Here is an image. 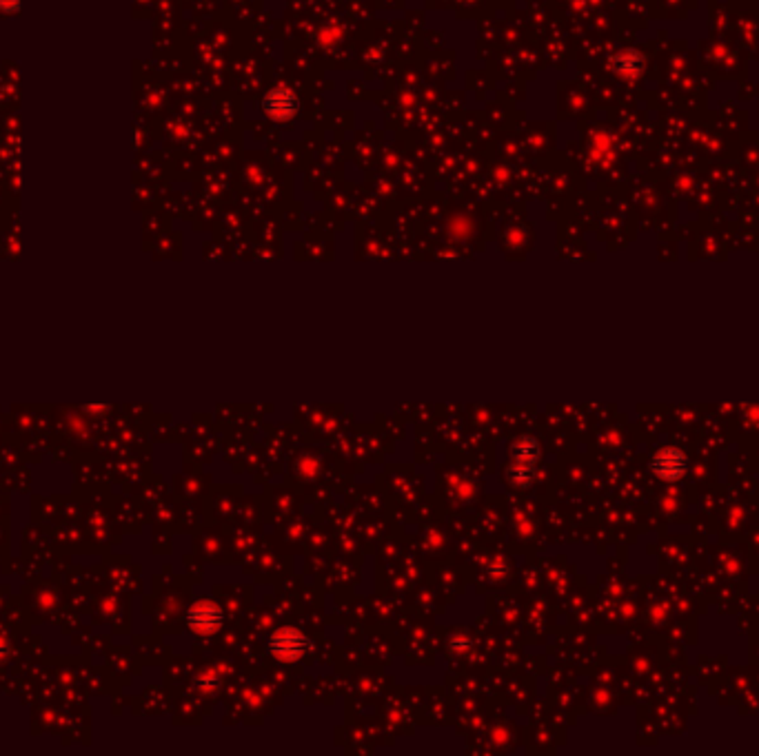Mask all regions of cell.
Here are the masks:
<instances>
[{"mask_svg":"<svg viewBox=\"0 0 759 756\" xmlns=\"http://www.w3.org/2000/svg\"><path fill=\"white\" fill-rule=\"evenodd\" d=\"M262 109L264 113L269 115L271 120H278V122H284V120H291L294 115L298 113L300 109V103L296 98V93L291 89H271L264 100H262Z\"/></svg>","mask_w":759,"mask_h":756,"instance_id":"3957f363","label":"cell"},{"mask_svg":"<svg viewBox=\"0 0 759 756\" xmlns=\"http://www.w3.org/2000/svg\"><path fill=\"white\" fill-rule=\"evenodd\" d=\"M309 639L298 632V630H280L274 636L269 639V652L276 654L280 658H286V661H294V658L302 656L309 648Z\"/></svg>","mask_w":759,"mask_h":756,"instance_id":"277c9868","label":"cell"},{"mask_svg":"<svg viewBox=\"0 0 759 756\" xmlns=\"http://www.w3.org/2000/svg\"><path fill=\"white\" fill-rule=\"evenodd\" d=\"M535 461H537V441L533 437L517 441V446L513 448V463H511V473H509L511 479L517 481L520 486H527V483L533 479Z\"/></svg>","mask_w":759,"mask_h":756,"instance_id":"7a4b0ae2","label":"cell"},{"mask_svg":"<svg viewBox=\"0 0 759 756\" xmlns=\"http://www.w3.org/2000/svg\"><path fill=\"white\" fill-rule=\"evenodd\" d=\"M651 468H653V473H655L659 479L675 481V479H682V477L686 475L688 459H686V455L679 451V448H671V446H666V448H659V451L653 455Z\"/></svg>","mask_w":759,"mask_h":756,"instance_id":"6da1fadb","label":"cell"},{"mask_svg":"<svg viewBox=\"0 0 759 756\" xmlns=\"http://www.w3.org/2000/svg\"><path fill=\"white\" fill-rule=\"evenodd\" d=\"M18 9H21V0H0V11L11 14V11H18Z\"/></svg>","mask_w":759,"mask_h":756,"instance_id":"8992f818","label":"cell"},{"mask_svg":"<svg viewBox=\"0 0 759 756\" xmlns=\"http://www.w3.org/2000/svg\"><path fill=\"white\" fill-rule=\"evenodd\" d=\"M220 621H222V612L218 608H213L211 604H202L189 614V624L196 630H205V632H211Z\"/></svg>","mask_w":759,"mask_h":756,"instance_id":"5b68a950","label":"cell"}]
</instances>
